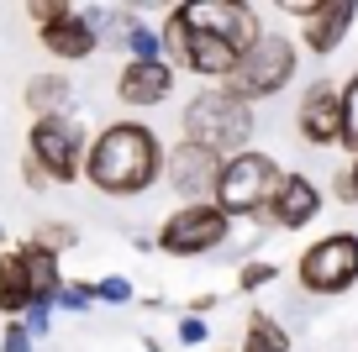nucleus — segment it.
<instances>
[{
    "label": "nucleus",
    "mask_w": 358,
    "mask_h": 352,
    "mask_svg": "<svg viewBox=\"0 0 358 352\" xmlns=\"http://www.w3.org/2000/svg\"><path fill=\"white\" fill-rule=\"evenodd\" d=\"M22 184L32 189V195H43V189H53V184H48V174H43V168H37V163H32V158H27V153H22Z\"/></svg>",
    "instance_id": "2f4dec72"
},
{
    "label": "nucleus",
    "mask_w": 358,
    "mask_h": 352,
    "mask_svg": "<svg viewBox=\"0 0 358 352\" xmlns=\"http://www.w3.org/2000/svg\"><path fill=\"white\" fill-rule=\"evenodd\" d=\"M79 16L95 27L101 47H122V43H127V32L137 27V11H127V6H85Z\"/></svg>",
    "instance_id": "6ab92c4d"
},
{
    "label": "nucleus",
    "mask_w": 358,
    "mask_h": 352,
    "mask_svg": "<svg viewBox=\"0 0 358 352\" xmlns=\"http://www.w3.org/2000/svg\"><path fill=\"white\" fill-rule=\"evenodd\" d=\"M90 284H95V305H132L137 300L127 274H101V279H90Z\"/></svg>",
    "instance_id": "393cba45"
},
{
    "label": "nucleus",
    "mask_w": 358,
    "mask_h": 352,
    "mask_svg": "<svg viewBox=\"0 0 358 352\" xmlns=\"http://www.w3.org/2000/svg\"><path fill=\"white\" fill-rule=\"evenodd\" d=\"M32 347H37V337L27 331V321H22V316L0 326V352H32Z\"/></svg>",
    "instance_id": "cd10ccee"
},
{
    "label": "nucleus",
    "mask_w": 358,
    "mask_h": 352,
    "mask_svg": "<svg viewBox=\"0 0 358 352\" xmlns=\"http://www.w3.org/2000/svg\"><path fill=\"white\" fill-rule=\"evenodd\" d=\"M174 337H179V347H201V342L211 337V321L185 310V316H179V326H174Z\"/></svg>",
    "instance_id": "c85d7f7f"
},
{
    "label": "nucleus",
    "mask_w": 358,
    "mask_h": 352,
    "mask_svg": "<svg viewBox=\"0 0 358 352\" xmlns=\"http://www.w3.org/2000/svg\"><path fill=\"white\" fill-rule=\"evenodd\" d=\"M22 321H27V331H32V337H37V342H43V337H48V331H53V310H48V305H32V310H27V316H22Z\"/></svg>",
    "instance_id": "7c9ffc66"
},
{
    "label": "nucleus",
    "mask_w": 358,
    "mask_h": 352,
    "mask_svg": "<svg viewBox=\"0 0 358 352\" xmlns=\"http://www.w3.org/2000/svg\"><path fill=\"white\" fill-rule=\"evenodd\" d=\"M280 179H285L280 158L258 153V147H243V153H232V158L222 163V179H216V195H211V200H216L232 221H253V226L264 231L268 200H274Z\"/></svg>",
    "instance_id": "7ed1b4c3"
},
{
    "label": "nucleus",
    "mask_w": 358,
    "mask_h": 352,
    "mask_svg": "<svg viewBox=\"0 0 358 352\" xmlns=\"http://www.w3.org/2000/svg\"><path fill=\"white\" fill-rule=\"evenodd\" d=\"M332 200H343V205H358V153L348 158L343 168H337V179H332Z\"/></svg>",
    "instance_id": "bb28decb"
},
{
    "label": "nucleus",
    "mask_w": 358,
    "mask_h": 352,
    "mask_svg": "<svg viewBox=\"0 0 358 352\" xmlns=\"http://www.w3.org/2000/svg\"><path fill=\"white\" fill-rule=\"evenodd\" d=\"M232 226L237 221L227 216L216 200H185L174 205L164 221H158V253L164 258H211L232 242Z\"/></svg>",
    "instance_id": "39448f33"
},
{
    "label": "nucleus",
    "mask_w": 358,
    "mask_h": 352,
    "mask_svg": "<svg viewBox=\"0 0 358 352\" xmlns=\"http://www.w3.org/2000/svg\"><path fill=\"white\" fill-rule=\"evenodd\" d=\"M295 284L316 300H337L358 284V231H327L301 247L295 258Z\"/></svg>",
    "instance_id": "0eeeda50"
},
{
    "label": "nucleus",
    "mask_w": 358,
    "mask_h": 352,
    "mask_svg": "<svg viewBox=\"0 0 358 352\" xmlns=\"http://www.w3.org/2000/svg\"><path fill=\"white\" fill-rule=\"evenodd\" d=\"M322 205H327L322 184H316L311 174H301V168H285L280 189H274V200H268L264 231H306L316 216H322Z\"/></svg>",
    "instance_id": "9b49d317"
},
{
    "label": "nucleus",
    "mask_w": 358,
    "mask_h": 352,
    "mask_svg": "<svg viewBox=\"0 0 358 352\" xmlns=\"http://www.w3.org/2000/svg\"><path fill=\"white\" fill-rule=\"evenodd\" d=\"M53 310H64V316H85V310H95V284H90V279H64Z\"/></svg>",
    "instance_id": "5701e85b"
},
{
    "label": "nucleus",
    "mask_w": 358,
    "mask_h": 352,
    "mask_svg": "<svg viewBox=\"0 0 358 352\" xmlns=\"http://www.w3.org/2000/svg\"><path fill=\"white\" fill-rule=\"evenodd\" d=\"M243 352H295V337L274 310H248L243 321Z\"/></svg>",
    "instance_id": "a211bd4d"
},
{
    "label": "nucleus",
    "mask_w": 358,
    "mask_h": 352,
    "mask_svg": "<svg viewBox=\"0 0 358 352\" xmlns=\"http://www.w3.org/2000/svg\"><path fill=\"white\" fill-rule=\"evenodd\" d=\"M122 53H127V58H164V32H158V27H148V22H137L132 32H127Z\"/></svg>",
    "instance_id": "b1692460"
},
{
    "label": "nucleus",
    "mask_w": 358,
    "mask_h": 352,
    "mask_svg": "<svg viewBox=\"0 0 358 352\" xmlns=\"http://www.w3.org/2000/svg\"><path fill=\"white\" fill-rule=\"evenodd\" d=\"M295 68H301V43L264 27V37H258V43L243 53V64L232 68L227 89H232V95H243L248 105H258V100L285 95V85L295 79Z\"/></svg>",
    "instance_id": "423d86ee"
},
{
    "label": "nucleus",
    "mask_w": 358,
    "mask_h": 352,
    "mask_svg": "<svg viewBox=\"0 0 358 352\" xmlns=\"http://www.w3.org/2000/svg\"><path fill=\"white\" fill-rule=\"evenodd\" d=\"M164 153L169 142L148 122L127 116V122H106L90 137L85 153V184L106 200H137L164 179Z\"/></svg>",
    "instance_id": "f257e3e1"
},
{
    "label": "nucleus",
    "mask_w": 358,
    "mask_h": 352,
    "mask_svg": "<svg viewBox=\"0 0 358 352\" xmlns=\"http://www.w3.org/2000/svg\"><path fill=\"white\" fill-rule=\"evenodd\" d=\"M222 352H237V347H222Z\"/></svg>",
    "instance_id": "c9c22d12"
},
{
    "label": "nucleus",
    "mask_w": 358,
    "mask_h": 352,
    "mask_svg": "<svg viewBox=\"0 0 358 352\" xmlns=\"http://www.w3.org/2000/svg\"><path fill=\"white\" fill-rule=\"evenodd\" d=\"M0 247H11V231H6V226H0Z\"/></svg>",
    "instance_id": "f704fd0d"
},
{
    "label": "nucleus",
    "mask_w": 358,
    "mask_h": 352,
    "mask_svg": "<svg viewBox=\"0 0 358 352\" xmlns=\"http://www.w3.org/2000/svg\"><path fill=\"white\" fill-rule=\"evenodd\" d=\"M116 6H127V11H137V16H143V11H174L179 0H116Z\"/></svg>",
    "instance_id": "473e14b6"
},
{
    "label": "nucleus",
    "mask_w": 358,
    "mask_h": 352,
    "mask_svg": "<svg viewBox=\"0 0 358 352\" xmlns=\"http://www.w3.org/2000/svg\"><path fill=\"white\" fill-rule=\"evenodd\" d=\"M22 11L32 27H48V22H64V16H74V0H22Z\"/></svg>",
    "instance_id": "a878e982"
},
{
    "label": "nucleus",
    "mask_w": 358,
    "mask_h": 352,
    "mask_svg": "<svg viewBox=\"0 0 358 352\" xmlns=\"http://www.w3.org/2000/svg\"><path fill=\"white\" fill-rule=\"evenodd\" d=\"M27 242H37V247H48V253L64 258L69 247L79 242V231H74V221H37V226L27 231Z\"/></svg>",
    "instance_id": "aec40b11"
},
{
    "label": "nucleus",
    "mask_w": 358,
    "mask_h": 352,
    "mask_svg": "<svg viewBox=\"0 0 358 352\" xmlns=\"http://www.w3.org/2000/svg\"><path fill=\"white\" fill-rule=\"evenodd\" d=\"M280 274L285 268L268 263V258H243V263H237V289H243V295H258V289H268Z\"/></svg>",
    "instance_id": "4be33fe9"
},
{
    "label": "nucleus",
    "mask_w": 358,
    "mask_h": 352,
    "mask_svg": "<svg viewBox=\"0 0 358 352\" xmlns=\"http://www.w3.org/2000/svg\"><path fill=\"white\" fill-rule=\"evenodd\" d=\"M353 22H358V0H327L316 16H306V22H301V47L311 58H332L337 47L348 43Z\"/></svg>",
    "instance_id": "ddd939ff"
},
{
    "label": "nucleus",
    "mask_w": 358,
    "mask_h": 352,
    "mask_svg": "<svg viewBox=\"0 0 358 352\" xmlns=\"http://www.w3.org/2000/svg\"><path fill=\"white\" fill-rule=\"evenodd\" d=\"M179 85V68L169 64V58H127L122 68H116V100L132 110H153L164 105L169 95H174Z\"/></svg>",
    "instance_id": "f8f14e48"
},
{
    "label": "nucleus",
    "mask_w": 358,
    "mask_h": 352,
    "mask_svg": "<svg viewBox=\"0 0 358 352\" xmlns=\"http://www.w3.org/2000/svg\"><path fill=\"white\" fill-rule=\"evenodd\" d=\"M222 163H227V158L216 153V147H201V142H190V137L169 142V153H164L169 195H179V205H185V200H211L216 179H222Z\"/></svg>",
    "instance_id": "1a4fd4ad"
},
{
    "label": "nucleus",
    "mask_w": 358,
    "mask_h": 352,
    "mask_svg": "<svg viewBox=\"0 0 358 352\" xmlns=\"http://www.w3.org/2000/svg\"><path fill=\"white\" fill-rule=\"evenodd\" d=\"M222 305V295H211V289H206V295H190L185 300V310H190V316H206V310H216Z\"/></svg>",
    "instance_id": "72a5a7b5"
},
{
    "label": "nucleus",
    "mask_w": 358,
    "mask_h": 352,
    "mask_svg": "<svg viewBox=\"0 0 358 352\" xmlns=\"http://www.w3.org/2000/svg\"><path fill=\"white\" fill-rule=\"evenodd\" d=\"M337 147L348 158L358 153V68L343 79V137H337Z\"/></svg>",
    "instance_id": "412c9836"
},
{
    "label": "nucleus",
    "mask_w": 358,
    "mask_h": 352,
    "mask_svg": "<svg viewBox=\"0 0 358 352\" xmlns=\"http://www.w3.org/2000/svg\"><path fill=\"white\" fill-rule=\"evenodd\" d=\"M27 310H32V274H27L22 253L11 242V247H0V316L16 321Z\"/></svg>",
    "instance_id": "2eb2a0df"
},
{
    "label": "nucleus",
    "mask_w": 358,
    "mask_h": 352,
    "mask_svg": "<svg viewBox=\"0 0 358 352\" xmlns=\"http://www.w3.org/2000/svg\"><path fill=\"white\" fill-rule=\"evenodd\" d=\"M22 105H27V116H58V110L74 105V79L58 74V68L32 74V79L22 85Z\"/></svg>",
    "instance_id": "dca6fc26"
},
{
    "label": "nucleus",
    "mask_w": 358,
    "mask_h": 352,
    "mask_svg": "<svg viewBox=\"0 0 358 352\" xmlns=\"http://www.w3.org/2000/svg\"><path fill=\"white\" fill-rule=\"evenodd\" d=\"M295 132L311 147H337V137H343V85L311 79L295 100Z\"/></svg>",
    "instance_id": "9d476101"
},
{
    "label": "nucleus",
    "mask_w": 358,
    "mask_h": 352,
    "mask_svg": "<svg viewBox=\"0 0 358 352\" xmlns=\"http://www.w3.org/2000/svg\"><path fill=\"white\" fill-rule=\"evenodd\" d=\"M253 132H258L253 105H248L243 95H232L227 85L195 89V95L185 100V110H179V137H190V142H201V147H216L222 158L253 147Z\"/></svg>",
    "instance_id": "f03ea898"
},
{
    "label": "nucleus",
    "mask_w": 358,
    "mask_h": 352,
    "mask_svg": "<svg viewBox=\"0 0 358 352\" xmlns=\"http://www.w3.org/2000/svg\"><path fill=\"white\" fill-rule=\"evenodd\" d=\"M164 16H174V22L195 27V32H206V37H222L237 53H248V47L264 37V22H258V11L248 0H179L174 11H164Z\"/></svg>",
    "instance_id": "6e6552de"
},
{
    "label": "nucleus",
    "mask_w": 358,
    "mask_h": 352,
    "mask_svg": "<svg viewBox=\"0 0 358 352\" xmlns=\"http://www.w3.org/2000/svg\"><path fill=\"white\" fill-rule=\"evenodd\" d=\"M268 6H274L280 16H290V22H306V16H316V11H322L327 0H268Z\"/></svg>",
    "instance_id": "c756f323"
},
{
    "label": "nucleus",
    "mask_w": 358,
    "mask_h": 352,
    "mask_svg": "<svg viewBox=\"0 0 358 352\" xmlns=\"http://www.w3.org/2000/svg\"><path fill=\"white\" fill-rule=\"evenodd\" d=\"M37 43H43V53L58 58V64H85V58L101 53V37H95V27H90L79 11L64 16V22L37 27Z\"/></svg>",
    "instance_id": "4468645a"
},
{
    "label": "nucleus",
    "mask_w": 358,
    "mask_h": 352,
    "mask_svg": "<svg viewBox=\"0 0 358 352\" xmlns=\"http://www.w3.org/2000/svg\"><path fill=\"white\" fill-rule=\"evenodd\" d=\"M27 158L48 174V184L64 189L85 179V153H90V132L74 110H58V116H32L27 126Z\"/></svg>",
    "instance_id": "20e7f679"
},
{
    "label": "nucleus",
    "mask_w": 358,
    "mask_h": 352,
    "mask_svg": "<svg viewBox=\"0 0 358 352\" xmlns=\"http://www.w3.org/2000/svg\"><path fill=\"white\" fill-rule=\"evenodd\" d=\"M16 253H22L27 274H32V305H48V310H53L58 289H64V263H58V253H48V247L27 242V237L16 242Z\"/></svg>",
    "instance_id": "f3484780"
}]
</instances>
